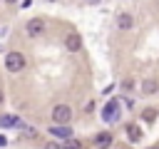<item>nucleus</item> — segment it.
Instances as JSON below:
<instances>
[{
  "instance_id": "nucleus-9",
  "label": "nucleus",
  "mask_w": 159,
  "mask_h": 149,
  "mask_svg": "<svg viewBox=\"0 0 159 149\" xmlns=\"http://www.w3.org/2000/svg\"><path fill=\"white\" fill-rule=\"evenodd\" d=\"M132 25H134L132 15H127V12H119V17H117V27H119V30H129Z\"/></svg>"
},
{
  "instance_id": "nucleus-19",
  "label": "nucleus",
  "mask_w": 159,
  "mask_h": 149,
  "mask_svg": "<svg viewBox=\"0 0 159 149\" xmlns=\"http://www.w3.org/2000/svg\"><path fill=\"white\" fill-rule=\"evenodd\" d=\"M154 149H159V147H154Z\"/></svg>"
},
{
  "instance_id": "nucleus-15",
  "label": "nucleus",
  "mask_w": 159,
  "mask_h": 149,
  "mask_svg": "<svg viewBox=\"0 0 159 149\" xmlns=\"http://www.w3.org/2000/svg\"><path fill=\"white\" fill-rule=\"evenodd\" d=\"M45 149H60V147H57V144H47Z\"/></svg>"
},
{
  "instance_id": "nucleus-4",
  "label": "nucleus",
  "mask_w": 159,
  "mask_h": 149,
  "mask_svg": "<svg viewBox=\"0 0 159 149\" xmlns=\"http://www.w3.org/2000/svg\"><path fill=\"white\" fill-rule=\"evenodd\" d=\"M117 112H119V104H117V99H112V102L104 104V109H102V119H104V122H114V119H117Z\"/></svg>"
},
{
  "instance_id": "nucleus-8",
  "label": "nucleus",
  "mask_w": 159,
  "mask_h": 149,
  "mask_svg": "<svg viewBox=\"0 0 159 149\" xmlns=\"http://www.w3.org/2000/svg\"><path fill=\"white\" fill-rule=\"evenodd\" d=\"M109 144H112V134L102 132V134H97V137H94V147H97V149H107Z\"/></svg>"
},
{
  "instance_id": "nucleus-10",
  "label": "nucleus",
  "mask_w": 159,
  "mask_h": 149,
  "mask_svg": "<svg viewBox=\"0 0 159 149\" xmlns=\"http://www.w3.org/2000/svg\"><path fill=\"white\" fill-rule=\"evenodd\" d=\"M0 127H25L22 124V119H17V117H0Z\"/></svg>"
},
{
  "instance_id": "nucleus-14",
  "label": "nucleus",
  "mask_w": 159,
  "mask_h": 149,
  "mask_svg": "<svg viewBox=\"0 0 159 149\" xmlns=\"http://www.w3.org/2000/svg\"><path fill=\"white\" fill-rule=\"evenodd\" d=\"M122 87H124V89H132V87H134V82H132V79H124V82H122Z\"/></svg>"
},
{
  "instance_id": "nucleus-11",
  "label": "nucleus",
  "mask_w": 159,
  "mask_h": 149,
  "mask_svg": "<svg viewBox=\"0 0 159 149\" xmlns=\"http://www.w3.org/2000/svg\"><path fill=\"white\" fill-rule=\"evenodd\" d=\"M127 134H129L132 142H139V139H142V129H139L137 124H129V127H127Z\"/></svg>"
},
{
  "instance_id": "nucleus-2",
  "label": "nucleus",
  "mask_w": 159,
  "mask_h": 149,
  "mask_svg": "<svg viewBox=\"0 0 159 149\" xmlns=\"http://www.w3.org/2000/svg\"><path fill=\"white\" fill-rule=\"evenodd\" d=\"M5 67H7L10 72H20V70L25 67V55H22V52H10V55L5 57Z\"/></svg>"
},
{
  "instance_id": "nucleus-6",
  "label": "nucleus",
  "mask_w": 159,
  "mask_h": 149,
  "mask_svg": "<svg viewBox=\"0 0 159 149\" xmlns=\"http://www.w3.org/2000/svg\"><path fill=\"white\" fill-rule=\"evenodd\" d=\"M50 134H55L57 139H70L72 129H70L67 124H55V127H50Z\"/></svg>"
},
{
  "instance_id": "nucleus-18",
  "label": "nucleus",
  "mask_w": 159,
  "mask_h": 149,
  "mask_svg": "<svg viewBox=\"0 0 159 149\" xmlns=\"http://www.w3.org/2000/svg\"><path fill=\"white\" fill-rule=\"evenodd\" d=\"M5 2H17V0H5Z\"/></svg>"
},
{
  "instance_id": "nucleus-3",
  "label": "nucleus",
  "mask_w": 159,
  "mask_h": 149,
  "mask_svg": "<svg viewBox=\"0 0 159 149\" xmlns=\"http://www.w3.org/2000/svg\"><path fill=\"white\" fill-rule=\"evenodd\" d=\"M25 30H27L30 37H37V35L45 32V20H42V17H32V20L25 25Z\"/></svg>"
},
{
  "instance_id": "nucleus-7",
  "label": "nucleus",
  "mask_w": 159,
  "mask_h": 149,
  "mask_svg": "<svg viewBox=\"0 0 159 149\" xmlns=\"http://www.w3.org/2000/svg\"><path fill=\"white\" fill-rule=\"evenodd\" d=\"M157 89H159V79H154V77L149 79V77H147V79L142 82V92H144V94H154Z\"/></svg>"
},
{
  "instance_id": "nucleus-1",
  "label": "nucleus",
  "mask_w": 159,
  "mask_h": 149,
  "mask_svg": "<svg viewBox=\"0 0 159 149\" xmlns=\"http://www.w3.org/2000/svg\"><path fill=\"white\" fill-rule=\"evenodd\" d=\"M70 119H72V109L67 104H57L52 109V122L55 124H70Z\"/></svg>"
},
{
  "instance_id": "nucleus-13",
  "label": "nucleus",
  "mask_w": 159,
  "mask_h": 149,
  "mask_svg": "<svg viewBox=\"0 0 159 149\" xmlns=\"http://www.w3.org/2000/svg\"><path fill=\"white\" fill-rule=\"evenodd\" d=\"M62 149H82V144H80V142H77V139H67V142H65V147H62Z\"/></svg>"
},
{
  "instance_id": "nucleus-12",
  "label": "nucleus",
  "mask_w": 159,
  "mask_h": 149,
  "mask_svg": "<svg viewBox=\"0 0 159 149\" xmlns=\"http://www.w3.org/2000/svg\"><path fill=\"white\" fill-rule=\"evenodd\" d=\"M154 117H157V112H154V109H144V114H142V119H144V122H149V124L154 122Z\"/></svg>"
},
{
  "instance_id": "nucleus-5",
  "label": "nucleus",
  "mask_w": 159,
  "mask_h": 149,
  "mask_svg": "<svg viewBox=\"0 0 159 149\" xmlns=\"http://www.w3.org/2000/svg\"><path fill=\"white\" fill-rule=\"evenodd\" d=\"M65 45H67V50H70V52H77V50L82 47V37H80V35H75V32H70V35L65 37Z\"/></svg>"
},
{
  "instance_id": "nucleus-16",
  "label": "nucleus",
  "mask_w": 159,
  "mask_h": 149,
  "mask_svg": "<svg viewBox=\"0 0 159 149\" xmlns=\"http://www.w3.org/2000/svg\"><path fill=\"white\" fill-rule=\"evenodd\" d=\"M87 2H99V0H87Z\"/></svg>"
},
{
  "instance_id": "nucleus-17",
  "label": "nucleus",
  "mask_w": 159,
  "mask_h": 149,
  "mask_svg": "<svg viewBox=\"0 0 159 149\" xmlns=\"http://www.w3.org/2000/svg\"><path fill=\"white\" fill-rule=\"evenodd\" d=\"M0 104H2V92H0Z\"/></svg>"
}]
</instances>
